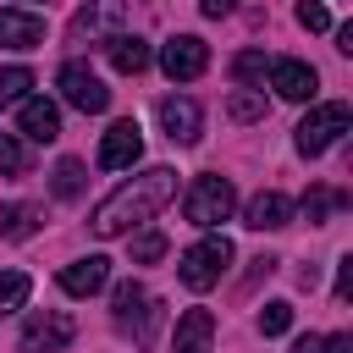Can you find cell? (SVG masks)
I'll use <instances>...</instances> for the list:
<instances>
[{
  "label": "cell",
  "mask_w": 353,
  "mask_h": 353,
  "mask_svg": "<svg viewBox=\"0 0 353 353\" xmlns=\"http://www.w3.org/2000/svg\"><path fill=\"white\" fill-rule=\"evenodd\" d=\"M176 199V171L171 165H154V171H143V176H132V182H121L99 210H94V237H121L127 226H138V221H154L165 204Z\"/></svg>",
  "instance_id": "cell-1"
},
{
  "label": "cell",
  "mask_w": 353,
  "mask_h": 353,
  "mask_svg": "<svg viewBox=\"0 0 353 353\" xmlns=\"http://www.w3.org/2000/svg\"><path fill=\"white\" fill-rule=\"evenodd\" d=\"M226 265H232V243H226V237H204V243H193V248L182 254L176 276H182V287L210 292V287L226 276Z\"/></svg>",
  "instance_id": "cell-2"
},
{
  "label": "cell",
  "mask_w": 353,
  "mask_h": 353,
  "mask_svg": "<svg viewBox=\"0 0 353 353\" xmlns=\"http://www.w3.org/2000/svg\"><path fill=\"white\" fill-rule=\"evenodd\" d=\"M353 127V110L342 105V99H331V105H314L303 121H298V154H325L342 132Z\"/></svg>",
  "instance_id": "cell-3"
},
{
  "label": "cell",
  "mask_w": 353,
  "mask_h": 353,
  "mask_svg": "<svg viewBox=\"0 0 353 353\" xmlns=\"http://www.w3.org/2000/svg\"><path fill=\"white\" fill-rule=\"evenodd\" d=\"M232 204H237V193L226 176H215V171L193 176V188H188V221L193 226H221L232 215Z\"/></svg>",
  "instance_id": "cell-4"
},
{
  "label": "cell",
  "mask_w": 353,
  "mask_h": 353,
  "mask_svg": "<svg viewBox=\"0 0 353 353\" xmlns=\"http://www.w3.org/2000/svg\"><path fill=\"white\" fill-rule=\"evenodd\" d=\"M110 303H116V325L121 331H132L138 342H149L154 336V320H160V303L138 287V281H121L116 292H110Z\"/></svg>",
  "instance_id": "cell-5"
},
{
  "label": "cell",
  "mask_w": 353,
  "mask_h": 353,
  "mask_svg": "<svg viewBox=\"0 0 353 353\" xmlns=\"http://www.w3.org/2000/svg\"><path fill=\"white\" fill-rule=\"evenodd\" d=\"M72 336H77L72 314H66V309H44V314H33V320L22 325V353H61Z\"/></svg>",
  "instance_id": "cell-6"
},
{
  "label": "cell",
  "mask_w": 353,
  "mask_h": 353,
  "mask_svg": "<svg viewBox=\"0 0 353 353\" xmlns=\"http://www.w3.org/2000/svg\"><path fill=\"white\" fill-rule=\"evenodd\" d=\"M61 94H66V105H77L83 116H99V110L110 105V88H105L83 61H66V66H61Z\"/></svg>",
  "instance_id": "cell-7"
},
{
  "label": "cell",
  "mask_w": 353,
  "mask_h": 353,
  "mask_svg": "<svg viewBox=\"0 0 353 353\" xmlns=\"http://www.w3.org/2000/svg\"><path fill=\"white\" fill-rule=\"evenodd\" d=\"M160 66H165L171 83H193V77L210 66V50H204V39H193V33H176V39H165Z\"/></svg>",
  "instance_id": "cell-8"
},
{
  "label": "cell",
  "mask_w": 353,
  "mask_h": 353,
  "mask_svg": "<svg viewBox=\"0 0 353 353\" xmlns=\"http://www.w3.org/2000/svg\"><path fill=\"white\" fill-rule=\"evenodd\" d=\"M121 22H127V0H83L72 17V44H94L99 33H110Z\"/></svg>",
  "instance_id": "cell-9"
},
{
  "label": "cell",
  "mask_w": 353,
  "mask_h": 353,
  "mask_svg": "<svg viewBox=\"0 0 353 353\" xmlns=\"http://www.w3.org/2000/svg\"><path fill=\"white\" fill-rule=\"evenodd\" d=\"M138 154H143L138 121H116V127L105 132V143H99V165H105V171H121V165H132Z\"/></svg>",
  "instance_id": "cell-10"
},
{
  "label": "cell",
  "mask_w": 353,
  "mask_h": 353,
  "mask_svg": "<svg viewBox=\"0 0 353 353\" xmlns=\"http://www.w3.org/2000/svg\"><path fill=\"white\" fill-rule=\"evenodd\" d=\"M105 281H110V259H105V254L72 259V265L61 270V292H72V298H94Z\"/></svg>",
  "instance_id": "cell-11"
},
{
  "label": "cell",
  "mask_w": 353,
  "mask_h": 353,
  "mask_svg": "<svg viewBox=\"0 0 353 353\" xmlns=\"http://www.w3.org/2000/svg\"><path fill=\"white\" fill-rule=\"evenodd\" d=\"M0 44L6 50H39L44 44V17L17 11V6H0Z\"/></svg>",
  "instance_id": "cell-12"
},
{
  "label": "cell",
  "mask_w": 353,
  "mask_h": 353,
  "mask_svg": "<svg viewBox=\"0 0 353 353\" xmlns=\"http://www.w3.org/2000/svg\"><path fill=\"white\" fill-rule=\"evenodd\" d=\"M270 88H276L281 99H314L320 77H314V66H303V61H270Z\"/></svg>",
  "instance_id": "cell-13"
},
{
  "label": "cell",
  "mask_w": 353,
  "mask_h": 353,
  "mask_svg": "<svg viewBox=\"0 0 353 353\" xmlns=\"http://www.w3.org/2000/svg\"><path fill=\"white\" fill-rule=\"evenodd\" d=\"M160 127H165V138L171 143H193L199 138V105L193 99H160Z\"/></svg>",
  "instance_id": "cell-14"
},
{
  "label": "cell",
  "mask_w": 353,
  "mask_h": 353,
  "mask_svg": "<svg viewBox=\"0 0 353 353\" xmlns=\"http://www.w3.org/2000/svg\"><path fill=\"white\" fill-rule=\"evenodd\" d=\"M210 336H215V314H210V309H188V314L176 320L171 347H176V353H210Z\"/></svg>",
  "instance_id": "cell-15"
},
{
  "label": "cell",
  "mask_w": 353,
  "mask_h": 353,
  "mask_svg": "<svg viewBox=\"0 0 353 353\" xmlns=\"http://www.w3.org/2000/svg\"><path fill=\"white\" fill-rule=\"evenodd\" d=\"M22 132L33 138V143H55L61 138V110L50 105V99H22Z\"/></svg>",
  "instance_id": "cell-16"
},
{
  "label": "cell",
  "mask_w": 353,
  "mask_h": 353,
  "mask_svg": "<svg viewBox=\"0 0 353 353\" xmlns=\"http://www.w3.org/2000/svg\"><path fill=\"white\" fill-rule=\"evenodd\" d=\"M243 226H254V232H276V226H287V199H281V193H259V199H248Z\"/></svg>",
  "instance_id": "cell-17"
},
{
  "label": "cell",
  "mask_w": 353,
  "mask_h": 353,
  "mask_svg": "<svg viewBox=\"0 0 353 353\" xmlns=\"http://www.w3.org/2000/svg\"><path fill=\"white\" fill-rule=\"evenodd\" d=\"M39 232V204H0V237L6 243H22Z\"/></svg>",
  "instance_id": "cell-18"
},
{
  "label": "cell",
  "mask_w": 353,
  "mask_h": 353,
  "mask_svg": "<svg viewBox=\"0 0 353 353\" xmlns=\"http://www.w3.org/2000/svg\"><path fill=\"white\" fill-rule=\"evenodd\" d=\"M110 66H116V72H143V66H149V44H143L138 33H116V39H110Z\"/></svg>",
  "instance_id": "cell-19"
},
{
  "label": "cell",
  "mask_w": 353,
  "mask_h": 353,
  "mask_svg": "<svg viewBox=\"0 0 353 353\" xmlns=\"http://www.w3.org/2000/svg\"><path fill=\"white\" fill-rule=\"evenodd\" d=\"M28 292H33V281H28L22 270H0V314L22 309V303H28Z\"/></svg>",
  "instance_id": "cell-20"
},
{
  "label": "cell",
  "mask_w": 353,
  "mask_h": 353,
  "mask_svg": "<svg viewBox=\"0 0 353 353\" xmlns=\"http://www.w3.org/2000/svg\"><path fill=\"white\" fill-rule=\"evenodd\" d=\"M226 116H232V121H259V116H265V94H259V88H237V94L226 99Z\"/></svg>",
  "instance_id": "cell-21"
},
{
  "label": "cell",
  "mask_w": 353,
  "mask_h": 353,
  "mask_svg": "<svg viewBox=\"0 0 353 353\" xmlns=\"http://www.w3.org/2000/svg\"><path fill=\"white\" fill-rule=\"evenodd\" d=\"M33 88V72L28 66H0V110L11 105V99H22Z\"/></svg>",
  "instance_id": "cell-22"
},
{
  "label": "cell",
  "mask_w": 353,
  "mask_h": 353,
  "mask_svg": "<svg viewBox=\"0 0 353 353\" xmlns=\"http://www.w3.org/2000/svg\"><path fill=\"white\" fill-rule=\"evenodd\" d=\"M50 188H55V199H77V193H83V165H77V160H61Z\"/></svg>",
  "instance_id": "cell-23"
},
{
  "label": "cell",
  "mask_w": 353,
  "mask_h": 353,
  "mask_svg": "<svg viewBox=\"0 0 353 353\" xmlns=\"http://www.w3.org/2000/svg\"><path fill=\"white\" fill-rule=\"evenodd\" d=\"M287 325H292V303H281V298H276V303H265V309H259V331H265V336H281Z\"/></svg>",
  "instance_id": "cell-24"
},
{
  "label": "cell",
  "mask_w": 353,
  "mask_h": 353,
  "mask_svg": "<svg viewBox=\"0 0 353 353\" xmlns=\"http://www.w3.org/2000/svg\"><path fill=\"white\" fill-rule=\"evenodd\" d=\"M265 66H270V61H265V50H243V55L232 61L237 83H259V77H265Z\"/></svg>",
  "instance_id": "cell-25"
},
{
  "label": "cell",
  "mask_w": 353,
  "mask_h": 353,
  "mask_svg": "<svg viewBox=\"0 0 353 353\" xmlns=\"http://www.w3.org/2000/svg\"><path fill=\"white\" fill-rule=\"evenodd\" d=\"M160 254H165V237H160V232H138V237H132V259H138V265H154Z\"/></svg>",
  "instance_id": "cell-26"
},
{
  "label": "cell",
  "mask_w": 353,
  "mask_h": 353,
  "mask_svg": "<svg viewBox=\"0 0 353 353\" xmlns=\"http://www.w3.org/2000/svg\"><path fill=\"white\" fill-rule=\"evenodd\" d=\"M298 22H303L309 33H325V28H331V11H325L320 0H298Z\"/></svg>",
  "instance_id": "cell-27"
},
{
  "label": "cell",
  "mask_w": 353,
  "mask_h": 353,
  "mask_svg": "<svg viewBox=\"0 0 353 353\" xmlns=\"http://www.w3.org/2000/svg\"><path fill=\"white\" fill-rule=\"evenodd\" d=\"M331 204H342V199H336V193H325V188H309V193H303V221H325V210H331Z\"/></svg>",
  "instance_id": "cell-28"
},
{
  "label": "cell",
  "mask_w": 353,
  "mask_h": 353,
  "mask_svg": "<svg viewBox=\"0 0 353 353\" xmlns=\"http://www.w3.org/2000/svg\"><path fill=\"white\" fill-rule=\"evenodd\" d=\"M0 171H22V143L11 132H0Z\"/></svg>",
  "instance_id": "cell-29"
},
{
  "label": "cell",
  "mask_w": 353,
  "mask_h": 353,
  "mask_svg": "<svg viewBox=\"0 0 353 353\" xmlns=\"http://www.w3.org/2000/svg\"><path fill=\"white\" fill-rule=\"evenodd\" d=\"M347 292H353V259H342L336 270V303H347Z\"/></svg>",
  "instance_id": "cell-30"
},
{
  "label": "cell",
  "mask_w": 353,
  "mask_h": 353,
  "mask_svg": "<svg viewBox=\"0 0 353 353\" xmlns=\"http://www.w3.org/2000/svg\"><path fill=\"white\" fill-rule=\"evenodd\" d=\"M232 6H237V0H199V11H204V17H226Z\"/></svg>",
  "instance_id": "cell-31"
},
{
  "label": "cell",
  "mask_w": 353,
  "mask_h": 353,
  "mask_svg": "<svg viewBox=\"0 0 353 353\" xmlns=\"http://www.w3.org/2000/svg\"><path fill=\"white\" fill-rule=\"evenodd\" d=\"M292 353H325V336H298Z\"/></svg>",
  "instance_id": "cell-32"
},
{
  "label": "cell",
  "mask_w": 353,
  "mask_h": 353,
  "mask_svg": "<svg viewBox=\"0 0 353 353\" xmlns=\"http://www.w3.org/2000/svg\"><path fill=\"white\" fill-rule=\"evenodd\" d=\"M325 353H353V336L342 331V336H325Z\"/></svg>",
  "instance_id": "cell-33"
}]
</instances>
